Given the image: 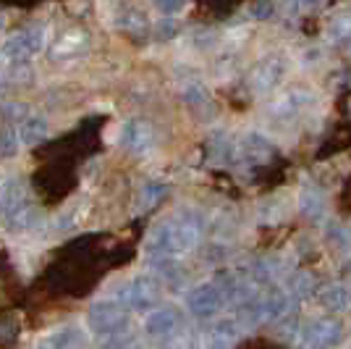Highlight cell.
Instances as JSON below:
<instances>
[{
  "mask_svg": "<svg viewBox=\"0 0 351 349\" xmlns=\"http://www.w3.org/2000/svg\"><path fill=\"white\" fill-rule=\"evenodd\" d=\"M202 236V221L191 210H181L176 216L162 218L147 236V255L155 262H171L186 255L199 245Z\"/></svg>",
  "mask_w": 351,
  "mask_h": 349,
  "instance_id": "cell-1",
  "label": "cell"
},
{
  "mask_svg": "<svg viewBox=\"0 0 351 349\" xmlns=\"http://www.w3.org/2000/svg\"><path fill=\"white\" fill-rule=\"evenodd\" d=\"M0 213L5 226L14 232H29L40 218V207L29 197V187L24 179L11 176L0 190Z\"/></svg>",
  "mask_w": 351,
  "mask_h": 349,
  "instance_id": "cell-2",
  "label": "cell"
},
{
  "mask_svg": "<svg viewBox=\"0 0 351 349\" xmlns=\"http://www.w3.org/2000/svg\"><path fill=\"white\" fill-rule=\"evenodd\" d=\"M162 297V286L155 276H132L126 278L116 289V302L126 307L129 313L149 315L152 310H158Z\"/></svg>",
  "mask_w": 351,
  "mask_h": 349,
  "instance_id": "cell-3",
  "label": "cell"
},
{
  "mask_svg": "<svg viewBox=\"0 0 351 349\" xmlns=\"http://www.w3.org/2000/svg\"><path fill=\"white\" fill-rule=\"evenodd\" d=\"M87 328L100 339H121L129 328V310L116 300L92 302L87 310Z\"/></svg>",
  "mask_w": 351,
  "mask_h": 349,
  "instance_id": "cell-4",
  "label": "cell"
},
{
  "mask_svg": "<svg viewBox=\"0 0 351 349\" xmlns=\"http://www.w3.org/2000/svg\"><path fill=\"white\" fill-rule=\"evenodd\" d=\"M47 37H45V30L40 24H27L21 30H16L5 45H3V56L14 63H24V60L34 58L40 50L45 47Z\"/></svg>",
  "mask_w": 351,
  "mask_h": 349,
  "instance_id": "cell-5",
  "label": "cell"
},
{
  "mask_svg": "<svg viewBox=\"0 0 351 349\" xmlns=\"http://www.w3.org/2000/svg\"><path fill=\"white\" fill-rule=\"evenodd\" d=\"M155 139H158V134H155L152 121H147L142 116L126 118L121 131H118V147H123L132 155H145V153H149L155 147Z\"/></svg>",
  "mask_w": 351,
  "mask_h": 349,
  "instance_id": "cell-6",
  "label": "cell"
},
{
  "mask_svg": "<svg viewBox=\"0 0 351 349\" xmlns=\"http://www.w3.org/2000/svg\"><path fill=\"white\" fill-rule=\"evenodd\" d=\"M226 300H228L226 289H223L220 284L207 281V284L194 286V289L186 294V310H189L194 318H202V320L215 318L220 310L226 307Z\"/></svg>",
  "mask_w": 351,
  "mask_h": 349,
  "instance_id": "cell-7",
  "label": "cell"
},
{
  "mask_svg": "<svg viewBox=\"0 0 351 349\" xmlns=\"http://www.w3.org/2000/svg\"><path fill=\"white\" fill-rule=\"evenodd\" d=\"M302 339L309 349H333L343 341V323L338 318H315L302 331Z\"/></svg>",
  "mask_w": 351,
  "mask_h": 349,
  "instance_id": "cell-8",
  "label": "cell"
},
{
  "mask_svg": "<svg viewBox=\"0 0 351 349\" xmlns=\"http://www.w3.org/2000/svg\"><path fill=\"white\" fill-rule=\"evenodd\" d=\"M286 71H289V60L283 58V56H267V58H263L254 69H252V74H249V87L254 89V92H270V89H276L283 82V76H286Z\"/></svg>",
  "mask_w": 351,
  "mask_h": 349,
  "instance_id": "cell-9",
  "label": "cell"
},
{
  "mask_svg": "<svg viewBox=\"0 0 351 349\" xmlns=\"http://www.w3.org/2000/svg\"><path fill=\"white\" fill-rule=\"evenodd\" d=\"M184 326V318H181V310L173 305H165L152 310L145 318V334L149 339H162V341H171L178 336Z\"/></svg>",
  "mask_w": 351,
  "mask_h": 349,
  "instance_id": "cell-10",
  "label": "cell"
},
{
  "mask_svg": "<svg viewBox=\"0 0 351 349\" xmlns=\"http://www.w3.org/2000/svg\"><path fill=\"white\" fill-rule=\"evenodd\" d=\"M89 50V34L84 30H66L50 43V58L73 60Z\"/></svg>",
  "mask_w": 351,
  "mask_h": 349,
  "instance_id": "cell-11",
  "label": "cell"
},
{
  "mask_svg": "<svg viewBox=\"0 0 351 349\" xmlns=\"http://www.w3.org/2000/svg\"><path fill=\"white\" fill-rule=\"evenodd\" d=\"M37 349H89V336L79 326H63L45 336Z\"/></svg>",
  "mask_w": 351,
  "mask_h": 349,
  "instance_id": "cell-12",
  "label": "cell"
},
{
  "mask_svg": "<svg viewBox=\"0 0 351 349\" xmlns=\"http://www.w3.org/2000/svg\"><path fill=\"white\" fill-rule=\"evenodd\" d=\"M239 341V323L236 320H218L205 334V349H234Z\"/></svg>",
  "mask_w": 351,
  "mask_h": 349,
  "instance_id": "cell-13",
  "label": "cell"
},
{
  "mask_svg": "<svg viewBox=\"0 0 351 349\" xmlns=\"http://www.w3.org/2000/svg\"><path fill=\"white\" fill-rule=\"evenodd\" d=\"M19 137H21V142L27 147L43 145L45 139L50 137V124H47V118H45L43 113H29V116L19 124Z\"/></svg>",
  "mask_w": 351,
  "mask_h": 349,
  "instance_id": "cell-14",
  "label": "cell"
},
{
  "mask_svg": "<svg viewBox=\"0 0 351 349\" xmlns=\"http://www.w3.org/2000/svg\"><path fill=\"white\" fill-rule=\"evenodd\" d=\"M317 302L328 313H346L351 305V291L346 284H328L317 294Z\"/></svg>",
  "mask_w": 351,
  "mask_h": 349,
  "instance_id": "cell-15",
  "label": "cell"
},
{
  "mask_svg": "<svg viewBox=\"0 0 351 349\" xmlns=\"http://www.w3.org/2000/svg\"><path fill=\"white\" fill-rule=\"evenodd\" d=\"M116 27L121 32H126L129 37H145L147 32H149V19L139 8H123L116 16Z\"/></svg>",
  "mask_w": 351,
  "mask_h": 349,
  "instance_id": "cell-16",
  "label": "cell"
},
{
  "mask_svg": "<svg viewBox=\"0 0 351 349\" xmlns=\"http://www.w3.org/2000/svg\"><path fill=\"white\" fill-rule=\"evenodd\" d=\"M270 153H273V145L265 137L254 134V131L247 134L244 142H241V155L247 160H252V163H265V160L270 158Z\"/></svg>",
  "mask_w": 351,
  "mask_h": 349,
  "instance_id": "cell-17",
  "label": "cell"
},
{
  "mask_svg": "<svg viewBox=\"0 0 351 349\" xmlns=\"http://www.w3.org/2000/svg\"><path fill=\"white\" fill-rule=\"evenodd\" d=\"M309 98H312V95L304 92V89H289L278 102H273V113H276V116H291V113H299V111L307 105Z\"/></svg>",
  "mask_w": 351,
  "mask_h": 349,
  "instance_id": "cell-18",
  "label": "cell"
},
{
  "mask_svg": "<svg viewBox=\"0 0 351 349\" xmlns=\"http://www.w3.org/2000/svg\"><path fill=\"white\" fill-rule=\"evenodd\" d=\"M299 207H302V213H304L307 218H320L322 210H325V200H322L320 190L304 187L302 194H299Z\"/></svg>",
  "mask_w": 351,
  "mask_h": 349,
  "instance_id": "cell-19",
  "label": "cell"
},
{
  "mask_svg": "<svg viewBox=\"0 0 351 349\" xmlns=\"http://www.w3.org/2000/svg\"><path fill=\"white\" fill-rule=\"evenodd\" d=\"M19 129L11 126V124H0V158H14L19 153Z\"/></svg>",
  "mask_w": 351,
  "mask_h": 349,
  "instance_id": "cell-20",
  "label": "cell"
},
{
  "mask_svg": "<svg viewBox=\"0 0 351 349\" xmlns=\"http://www.w3.org/2000/svg\"><path fill=\"white\" fill-rule=\"evenodd\" d=\"M315 291V281H312V276H307V273H296V276H291V281H289V294L291 297H307V294H312Z\"/></svg>",
  "mask_w": 351,
  "mask_h": 349,
  "instance_id": "cell-21",
  "label": "cell"
},
{
  "mask_svg": "<svg viewBox=\"0 0 351 349\" xmlns=\"http://www.w3.org/2000/svg\"><path fill=\"white\" fill-rule=\"evenodd\" d=\"M330 34L338 37V40H351V14H343V16H338V19H333Z\"/></svg>",
  "mask_w": 351,
  "mask_h": 349,
  "instance_id": "cell-22",
  "label": "cell"
},
{
  "mask_svg": "<svg viewBox=\"0 0 351 349\" xmlns=\"http://www.w3.org/2000/svg\"><path fill=\"white\" fill-rule=\"evenodd\" d=\"M165 192H168V187H165V184H147V187H145V197H147L145 205H147V207H149V205H158Z\"/></svg>",
  "mask_w": 351,
  "mask_h": 349,
  "instance_id": "cell-23",
  "label": "cell"
},
{
  "mask_svg": "<svg viewBox=\"0 0 351 349\" xmlns=\"http://www.w3.org/2000/svg\"><path fill=\"white\" fill-rule=\"evenodd\" d=\"M165 349H199V344H197V339L189 334H178L176 339H171L168 341V347Z\"/></svg>",
  "mask_w": 351,
  "mask_h": 349,
  "instance_id": "cell-24",
  "label": "cell"
},
{
  "mask_svg": "<svg viewBox=\"0 0 351 349\" xmlns=\"http://www.w3.org/2000/svg\"><path fill=\"white\" fill-rule=\"evenodd\" d=\"M249 14L254 16V19H267V16H273V5L270 3H254L249 8Z\"/></svg>",
  "mask_w": 351,
  "mask_h": 349,
  "instance_id": "cell-25",
  "label": "cell"
},
{
  "mask_svg": "<svg viewBox=\"0 0 351 349\" xmlns=\"http://www.w3.org/2000/svg\"><path fill=\"white\" fill-rule=\"evenodd\" d=\"M181 8H184L181 3H158V11H165V14H176Z\"/></svg>",
  "mask_w": 351,
  "mask_h": 349,
  "instance_id": "cell-26",
  "label": "cell"
},
{
  "mask_svg": "<svg viewBox=\"0 0 351 349\" xmlns=\"http://www.w3.org/2000/svg\"><path fill=\"white\" fill-rule=\"evenodd\" d=\"M341 276H343V278H351V255H349V260L341 265Z\"/></svg>",
  "mask_w": 351,
  "mask_h": 349,
  "instance_id": "cell-27",
  "label": "cell"
}]
</instances>
